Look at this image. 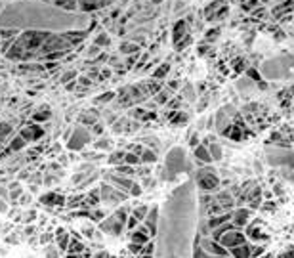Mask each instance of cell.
I'll return each mask as SVG.
<instances>
[{"mask_svg":"<svg viewBox=\"0 0 294 258\" xmlns=\"http://www.w3.org/2000/svg\"><path fill=\"white\" fill-rule=\"evenodd\" d=\"M197 239V186L180 184L159 207L153 258H193Z\"/></svg>","mask_w":294,"mask_h":258,"instance_id":"1","label":"cell"},{"mask_svg":"<svg viewBox=\"0 0 294 258\" xmlns=\"http://www.w3.org/2000/svg\"><path fill=\"white\" fill-rule=\"evenodd\" d=\"M86 14L65 12L56 4L19 0L0 10V31H40L59 35L65 31H80L88 25Z\"/></svg>","mask_w":294,"mask_h":258,"instance_id":"2","label":"cell"},{"mask_svg":"<svg viewBox=\"0 0 294 258\" xmlns=\"http://www.w3.org/2000/svg\"><path fill=\"white\" fill-rule=\"evenodd\" d=\"M166 178L168 180H174L180 172L183 170H189V164L185 161V153L181 147H174L168 155H166Z\"/></svg>","mask_w":294,"mask_h":258,"instance_id":"3","label":"cell"},{"mask_svg":"<svg viewBox=\"0 0 294 258\" xmlns=\"http://www.w3.org/2000/svg\"><path fill=\"white\" fill-rule=\"evenodd\" d=\"M266 159L269 164L273 166H288L294 168V151H288L286 147H273V149H267Z\"/></svg>","mask_w":294,"mask_h":258,"instance_id":"4","label":"cell"},{"mask_svg":"<svg viewBox=\"0 0 294 258\" xmlns=\"http://www.w3.org/2000/svg\"><path fill=\"white\" fill-rule=\"evenodd\" d=\"M195 186H197V190H201V191H214V190H218L220 178L210 170V168H203V170L197 172Z\"/></svg>","mask_w":294,"mask_h":258,"instance_id":"5","label":"cell"},{"mask_svg":"<svg viewBox=\"0 0 294 258\" xmlns=\"http://www.w3.org/2000/svg\"><path fill=\"white\" fill-rule=\"evenodd\" d=\"M245 243H248V237H247V233H243L241 229L228 231L226 235H222V239H220V245L226 247L228 250H231V248H235V247H241V245H245Z\"/></svg>","mask_w":294,"mask_h":258,"instance_id":"6","label":"cell"},{"mask_svg":"<svg viewBox=\"0 0 294 258\" xmlns=\"http://www.w3.org/2000/svg\"><path fill=\"white\" fill-rule=\"evenodd\" d=\"M197 243H199L201 247L205 248L207 252H209L210 256H214V258H218V256H228L229 254V250L226 247H222L218 241H214L212 237H197Z\"/></svg>","mask_w":294,"mask_h":258,"instance_id":"7","label":"cell"},{"mask_svg":"<svg viewBox=\"0 0 294 258\" xmlns=\"http://www.w3.org/2000/svg\"><path fill=\"white\" fill-rule=\"evenodd\" d=\"M88 142H90V132L86 130L84 126H76L75 130H73V136H71L69 142H67V147H69V149H80V147H84Z\"/></svg>","mask_w":294,"mask_h":258,"instance_id":"8","label":"cell"},{"mask_svg":"<svg viewBox=\"0 0 294 258\" xmlns=\"http://www.w3.org/2000/svg\"><path fill=\"white\" fill-rule=\"evenodd\" d=\"M100 193H102V201H105V203H121V201L126 199V193L117 190L111 184H104L100 188Z\"/></svg>","mask_w":294,"mask_h":258,"instance_id":"9","label":"cell"},{"mask_svg":"<svg viewBox=\"0 0 294 258\" xmlns=\"http://www.w3.org/2000/svg\"><path fill=\"white\" fill-rule=\"evenodd\" d=\"M100 229L105 231V233H111V235H121L124 229V224L115 218V214H111V216H107V218L100 222Z\"/></svg>","mask_w":294,"mask_h":258,"instance_id":"10","label":"cell"},{"mask_svg":"<svg viewBox=\"0 0 294 258\" xmlns=\"http://www.w3.org/2000/svg\"><path fill=\"white\" fill-rule=\"evenodd\" d=\"M107 178H109V182H111V186H115L117 190L124 191V193H128V191L132 190V186H134V180H132V178H128V176H123V174H119V172H113V174H109Z\"/></svg>","mask_w":294,"mask_h":258,"instance_id":"11","label":"cell"},{"mask_svg":"<svg viewBox=\"0 0 294 258\" xmlns=\"http://www.w3.org/2000/svg\"><path fill=\"white\" fill-rule=\"evenodd\" d=\"M231 214H233V216H231V222L241 229V228H245V226H248V222H250V218H252V209L243 207V209L233 210Z\"/></svg>","mask_w":294,"mask_h":258,"instance_id":"12","label":"cell"},{"mask_svg":"<svg viewBox=\"0 0 294 258\" xmlns=\"http://www.w3.org/2000/svg\"><path fill=\"white\" fill-rule=\"evenodd\" d=\"M145 228L149 229V233H151V239H155L157 235V224H159V207H151L149 212H147V216L145 220L142 222Z\"/></svg>","mask_w":294,"mask_h":258,"instance_id":"13","label":"cell"},{"mask_svg":"<svg viewBox=\"0 0 294 258\" xmlns=\"http://www.w3.org/2000/svg\"><path fill=\"white\" fill-rule=\"evenodd\" d=\"M149 241H151V233H149V229L145 228L143 224H140V226L130 233V243L145 245V243H149Z\"/></svg>","mask_w":294,"mask_h":258,"instance_id":"14","label":"cell"},{"mask_svg":"<svg viewBox=\"0 0 294 258\" xmlns=\"http://www.w3.org/2000/svg\"><path fill=\"white\" fill-rule=\"evenodd\" d=\"M42 134H44V130H42L40 126L29 124V126H25V128L21 130V138H23L25 142H35V140H38Z\"/></svg>","mask_w":294,"mask_h":258,"instance_id":"15","label":"cell"},{"mask_svg":"<svg viewBox=\"0 0 294 258\" xmlns=\"http://www.w3.org/2000/svg\"><path fill=\"white\" fill-rule=\"evenodd\" d=\"M231 212H222V214H216V216H210L209 218V224H207V228L212 231V229L220 228V226H224V224H228V222H231Z\"/></svg>","mask_w":294,"mask_h":258,"instance_id":"16","label":"cell"},{"mask_svg":"<svg viewBox=\"0 0 294 258\" xmlns=\"http://www.w3.org/2000/svg\"><path fill=\"white\" fill-rule=\"evenodd\" d=\"M229 256L233 258H252L250 254V243H245V245H241V247H235L229 250Z\"/></svg>","mask_w":294,"mask_h":258,"instance_id":"17","label":"cell"},{"mask_svg":"<svg viewBox=\"0 0 294 258\" xmlns=\"http://www.w3.org/2000/svg\"><path fill=\"white\" fill-rule=\"evenodd\" d=\"M195 157L199 159L201 162H212V157H210V151L209 147H207V143H199L197 147H195Z\"/></svg>","mask_w":294,"mask_h":258,"instance_id":"18","label":"cell"},{"mask_svg":"<svg viewBox=\"0 0 294 258\" xmlns=\"http://www.w3.org/2000/svg\"><path fill=\"white\" fill-rule=\"evenodd\" d=\"M56 241H57V248L61 250V252H65L67 250V247H69V235H67V231L63 228H59L56 231Z\"/></svg>","mask_w":294,"mask_h":258,"instance_id":"19","label":"cell"},{"mask_svg":"<svg viewBox=\"0 0 294 258\" xmlns=\"http://www.w3.org/2000/svg\"><path fill=\"white\" fill-rule=\"evenodd\" d=\"M84 250V245L78 241V239H71L69 241V247H67V252L69 254H80Z\"/></svg>","mask_w":294,"mask_h":258,"instance_id":"20","label":"cell"},{"mask_svg":"<svg viewBox=\"0 0 294 258\" xmlns=\"http://www.w3.org/2000/svg\"><path fill=\"white\" fill-rule=\"evenodd\" d=\"M42 203H50V205H61V203H65V199H63L61 195H57V193H46V195L42 197Z\"/></svg>","mask_w":294,"mask_h":258,"instance_id":"21","label":"cell"},{"mask_svg":"<svg viewBox=\"0 0 294 258\" xmlns=\"http://www.w3.org/2000/svg\"><path fill=\"white\" fill-rule=\"evenodd\" d=\"M149 209H151V207L142 205V207H136V209H134L130 214H132V216H136V218L140 220V222H143V220H145V216H147V212H149Z\"/></svg>","mask_w":294,"mask_h":258,"instance_id":"22","label":"cell"},{"mask_svg":"<svg viewBox=\"0 0 294 258\" xmlns=\"http://www.w3.org/2000/svg\"><path fill=\"white\" fill-rule=\"evenodd\" d=\"M260 195H262V190H260V188H256V190L252 191V195H250V197H248V203H250V209H256L258 205H260Z\"/></svg>","mask_w":294,"mask_h":258,"instance_id":"23","label":"cell"},{"mask_svg":"<svg viewBox=\"0 0 294 258\" xmlns=\"http://www.w3.org/2000/svg\"><path fill=\"white\" fill-rule=\"evenodd\" d=\"M197 237H199V233H197ZM193 258H214V256H210L209 252H207V250H205V248H203L199 243H197V239H195V250H193Z\"/></svg>","mask_w":294,"mask_h":258,"instance_id":"24","label":"cell"},{"mask_svg":"<svg viewBox=\"0 0 294 258\" xmlns=\"http://www.w3.org/2000/svg\"><path fill=\"white\" fill-rule=\"evenodd\" d=\"M207 147H209L212 161H220V159H222V149H220L218 143H210V145H207Z\"/></svg>","mask_w":294,"mask_h":258,"instance_id":"25","label":"cell"},{"mask_svg":"<svg viewBox=\"0 0 294 258\" xmlns=\"http://www.w3.org/2000/svg\"><path fill=\"white\" fill-rule=\"evenodd\" d=\"M140 161L142 162H155L157 161V155L151 149H143V153L140 155Z\"/></svg>","mask_w":294,"mask_h":258,"instance_id":"26","label":"cell"},{"mask_svg":"<svg viewBox=\"0 0 294 258\" xmlns=\"http://www.w3.org/2000/svg\"><path fill=\"white\" fill-rule=\"evenodd\" d=\"M27 145V142L21 138V136H16V140L12 142V145H10V151H18V149H23Z\"/></svg>","mask_w":294,"mask_h":258,"instance_id":"27","label":"cell"},{"mask_svg":"<svg viewBox=\"0 0 294 258\" xmlns=\"http://www.w3.org/2000/svg\"><path fill=\"white\" fill-rule=\"evenodd\" d=\"M140 224H142V222H140V220L136 218V216H132V214H130V216H128V220H126V229H130V231H134V229L138 228Z\"/></svg>","mask_w":294,"mask_h":258,"instance_id":"28","label":"cell"},{"mask_svg":"<svg viewBox=\"0 0 294 258\" xmlns=\"http://www.w3.org/2000/svg\"><path fill=\"white\" fill-rule=\"evenodd\" d=\"M124 162H126V164H138V162H142V161H140V155H136V153H126V155H124Z\"/></svg>","mask_w":294,"mask_h":258,"instance_id":"29","label":"cell"},{"mask_svg":"<svg viewBox=\"0 0 294 258\" xmlns=\"http://www.w3.org/2000/svg\"><path fill=\"white\" fill-rule=\"evenodd\" d=\"M12 134V126L6 123H0V142H4V138Z\"/></svg>","mask_w":294,"mask_h":258,"instance_id":"30","label":"cell"},{"mask_svg":"<svg viewBox=\"0 0 294 258\" xmlns=\"http://www.w3.org/2000/svg\"><path fill=\"white\" fill-rule=\"evenodd\" d=\"M48 117H50V111H48V109H42V111H38V113L33 115V121H37V123H42V121H46Z\"/></svg>","mask_w":294,"mask_h":258,"instance_id":"31","label":"cell"},{"mask_svg":"<svg viewBox=\"0 0 294 258\" xmlns=\"http://www.w3.org/2000/svg\"><path fill=\"white\" fill-rule=\"evenodd\" d=\"M168 69H170V67H168V63H162V65L159 67L155 73H153V76H155V78H162V76L168 73Z\"/></svg>","mask_w":294,"mask_h":258,"instance_id":"32","label":"cell"},{"mask_svg":"<svg viewBox=\"0 0 294 258\" xmlns=\"http://www.w3.org/2000/svg\"><path fill=\"white\" fill-rule=\"evenodd\" d=\"M100 201H102V193H100V190L90 191V199H88V203H90V205H97Z\"/></svg>","mask_w":294,"mask_h":258,"instance_id":"33","label":"cell"},{"mask_svg":"<svg viewBox=\"0 0 294 258\" xmlns=\"http://www.w3.org/2000/svg\"><path fill=\"white\" fill-rule=\"evenodd\" d=\"M250 254H252V258H258L264 254V247H258V245H252L250 243Z\"/></svg>","mask_w":294,"mask_h":258,"instance_id":"34","label":"cell"},{"mask_svg":"<svg viewBox=\"0 0 294 258\" xmlns=\"http://www.w3.org/2000/svg\"><path fill=\"white\" fill-rule=\"evenodd\" d=\"M117 172H119V174H123V176H132L134 168L130 166V164H126V166H119V168H117Z\"/></svg>","mask_w":294,"mask_h":258,"instance_id":"35","label":"cell"},{"mask_svg":"<svg viewBox=\"0 0 294 258\" xmlns=\"http://www.w3.org/2000/svg\"><path fill=\"white\" fill-rule=\"evenodd\" d=\"M124 155H126V151H117V153H113V155L109 157V162H119V161H124Z\"/></svg>","mask_w":294,"mask_h":258,"instance_id":"36","label":"cell"},{"mask_svg":"<svg viewBox=\"0 0 294 258\" xmlns=\"http://www.w3.org/2000/svg\"><path fill=\"white\" fill-rule=\"evenodd\" d=\"M128 250H130V252H134V254H142L143 245H138V243H130V245H128Z\"/></svg>","mask_w":294,"mask_h":258,"instance_id":"37","label":"cell"},{"mask_svg":"<svg viewBox=\"0 0 294 258\" xmlns=\"http://www.w3.org/2000/svg\"><path fill=\"white\" fill-rule=\"evenodd\" d=\"M128 193H130V195H134V197H138V195H140V193H142V188H140V186H138V184H136V182H134L132 190L128 191Z\"/></svg>","mask_w":294,"mask_h":258,"instance_id":"38","label":"cell"},{"mask_svg":"<svg viewBox=\"0 0 294 258\" xmlns=\"http://www.w3.org/2000/svg\"><path fill=\"white\" fill-rule=\"evenodd\" d=\"M248 75H250V78H252V80H260V78H262V75L258 73L256 69H250V71H248Z\"/></svg>","mask_w":294,"mask_h":258,"instance_id":"39","label":"cell"},{"mask_svg":"<svg viewBox=\"0 0 294 258\" xmlns=\"http://www.w3.org/2000/svg\"><path fill=\"white\" fill-rule=\"evenodd\" d=\"M113 92H109V94H104V96H100V98H97V102H109V100H111V98H113Z\"/></svg>","mask_w":294,"mask_h":258,"instance_id":"40","label":"cell"},{"mask_svg":"<svg viewBox=\"0 0 294 258\" xmlns=\"http://www.w3.org/2000/svg\"><path fill=\"white\" fill-rule=\"evenodd\" d=\"M279 258H294V248H288V250H286V252H283V254H281Z\"/></svg>","mask_w":294,"mask_h":258,"instance_id":"41","label":"cell"},{"mask_svg":"<svg viewBox=\"0 0 294 258\" xmlns=\"http://www.w3.org/2000/svg\"><path fill=\"white\" fill-rule=\"evenodd\" d=\"M6 195H8V188L0 186V197H2V199H6Z\"/></svg>","mask_w":294,"mask_h":258,"instance_id":"42","label":"cell"},{"mask_svg":"<svg viewBox=\"0 0 294 258\" xmlns=\"http://www.w3.org/2000/svg\"><path fill=\"white\" fill-rule=\"evenodd\" d=\"M73 76H75V73H67V76H63V82L69 80V78H73Z\"/></svg>","mask_w":294,"mask_h":258,"instance_id":"43","label":"cell"},{"mask_svg":"<svg viewBox=\"0 0 294 258\" xmlns=\"http://www.w3.org/2000/svg\"><path fill=\"white\" fill-rule=\"evenodd\" d=\"M65 258H80V254H67Z\"/></svg>","mask_w":294,"mask_h":258,"instance_id":"44","label":"cell"},{"mask_svg":"<svg viewBox=\"0 0 294 258\" xmlns=\"http://www.w3.org/2000/svg\"><path fill=\"white\" fill-rule=\"evenodd\" d=\"M92 258H107V256H105L104 252H100V254H95V256H92Z\"/></svg>","mask_w":294,"mask_h":258,"instance_id":"45","label":"cell"},{"mask_svg":"<svg viewBox=\"0 0 294 258\" xmlns=\"http://www.w3.org/2000/svg\"><path fill=\"white\" fill-rule=\"evenodd\" d=\"M140 258H153V254H140Z\"/></svg>","mask_w":294,"mask_h":258,"instance_id":"46","label":"cell"},{"mask_svg":"<svg viewBox=\"0 0 294 258\" xmlns=\"http://www.w3.org/2000/svg\"><path fill=\"white\" fill-rule=\"evenodd\" d=\"M218 258H233V256H229V254H228V256H218Z\"/></svg>","mask_w":294,"mask_h":258,"instance_id":"47","label":"cell"}]
</instances>
